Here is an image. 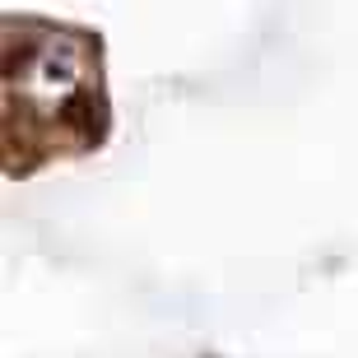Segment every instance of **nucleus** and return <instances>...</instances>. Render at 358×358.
<instances>
[{"mask_svg": "<svg viewBox=\"0 0 358 358\" xmlns=\"http://www.w3.org/2000/svg\"><path fill=\"white\" fill-rule=\"evenodd\" d=\"M56 121H61V126H70L80 140H93V135H98V131H93V93L89 89H75L66 103H61Z\"/></svg>", "mask_w": 358, "mask_h": 358, "instance_id": "1", "label": "nucleus"}]
</instances>
